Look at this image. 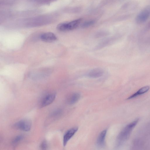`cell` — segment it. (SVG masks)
<instances>
[{
    "mask_svg": "<svg viewBox=\"0 0 150 150\" xmlns=\"http://www.w3.org/2000/svg\"><path fill=\"white\" fill-rule=\"evenodd\" d=\"M79 18L69 23H61L57 25V29L60 31H66L74 30L76 28L82 21Z\"/></svg>",
    "mask_w": 150,
    "mask_h": 150,
    "instance_id": "2",
    "label": "cell"
},
{
    "mask_svg": "<svg viewBox=\"0 0 150 150\" xmlns=\"http://www.w3.org/2000/svg\"><path fill=\"white\" fill-rule=\"evenodd\" d=\"M78 129L77 127H74L68 130L65 134L63 138V144L65 146L69 141L75 134Z\"/></svg>",
    "mask_w": 150,
    "mask_h": 150,
    "instance_id": "6",
    "label": "cell"
},
{
    "mask_svg": "<svg viewBox=\"0 0 150 150\" xmlns=\"http://www.w3.org/2000/svg\"><path fill=\"white\" fill-rule=\"evenodd\" d=\"M40 38L44 41L51 42L56 40L57 37L52 33L47 32L42 34L40 36Z\"/></svg>",
    "mask_w": 150,
    "mask_h": 150,
    "instance_id": "7",
    "label": "cell"
},
{
    "mask_svg": "<svg viewBox=\"0 0 150 150\" xmlns=\"http://www.w3.org/2000/svg\"><path fill=\"white\" fill-rule=\"evenodd\" d=\"M139 121L137 119L126 125L120 132L117 138L116 144L117 146L123 144L129 139L131 133Z\"/></svg>",
    "mask_w": 150,
    "mask_h": 150,
    "instance_id": "1",
    "label": "cell"
},
{
    "mask_svg": "<svg viewBox=\"0 0 150 150\" xmlns=\"http://www.w3.org/2000/svg\"><path fill=\"white\" fill-rule=\"evenodd\" d=\"M56 95L54 93L48 94L45 96L42 99L41 102V107H44L51 104L54 100Z\"/></svg>",
    "mask_w": 150,
    "mask_h": 150,
    "instance_id": "5",
    "label": "cell"
},
{
    "mask_svg": "<svg viewBox=\"0 0 150 150\" xmlns=\"http://www.w3.org/2000/svg\"><path fill=\"white\" fill-rule=\"evenodd\" d=\"M104 74L103 69L96 68L91 70L88 73V76L90 77L96 78L102 76Z\"/></svg>",
    "mask_w": 150,
    "mask_h": 150,
    "instance_id": "8",
    "label": "cell"
},
{
    "mask_svg": "<svg viewBox=\"0 0 150 150\" xmlns=\"http://www.w3.org/2000/svg\"><path fill=\"white\" fill-rule=\"evenodd\" d=\"M150 15V6H147L143 9L138 14L136 18V21L139 23L146 22Z\"/></svg>",
    "mask_w": 150,
    "mask_h": 150,
    "instance_id": "3",
    "label": "cell"
},
{
    "mask_svg": "<svg viewBox=\"0 0 150 150\" xmlns=\"http://www.w3.org/2000/svg\"><path fill=\"white\" fill-rule=\"evenodd\" d=\"M150 87L147 86L141 88L136 92L130 96L127 99H130L135 98L139 95L144 94L147 92L149 90Z\"/></svg>",
    "mask_w": 150,
    "mask_h": 150,
    "instance_id": "10",
    "label": "cell"
},
{
    "mask_svg": "<svg viewBox=\"0 0 150 150\" xmlns=\"http://www.w3.org/2000/svg\"><path fill=\"white\" fill-rule=\"evenodd\" d=\"M23 136L21 135L16 136L12 140V145L14 146L17 145L23 139Z\"/></svg>",
    "mask_w": 150,
    "mask_h": 150,
    "instance_id": "13",
    "label": "cell"
},
{
    "mask_svg": "<svg viewBox=\"0 0 150 150\" xmlns=\"http://www.w3.org/2000/svg\"><path fill=\"white\" fill-rule=\"evenodd\" d=\"M94 21H89L83 23L81 25V27L83 28H88L94 24Z\"/></svg>",
    "mask_w": 150,
    "mask_h": 150,
    "instance_id": "14",
    "label": "cell"
},
{
    "mask_svg": "<svg viewBox=\"0 0 150 150\" xmlns=\"http://www.w3.org/2000/svg\"><path fill=\"white\" fill-rule=\"evenodd\" d=\"M114 38H109L101 42L96 47L97 49H100L106 46L111 44L115 40Z\"/></svg>",
    "mask_w": 150,
    "mask_h": 150,
    "instance_id": "12",
    "label": "cell"
},
{
    "mask_svg": "<svg viewBox=\"0 0 150 150\" xmlns=\"http://www.w3.org/2000/svg\"><path fill=\"white\" fill-rule=\"evenodd\" d=\"M47 142L45 140L43 141L40 146V148L42 149H46L47 147Z\"/></svg>",
    "mask_w": 150,
    "mask_h": 150,
    "instance_id": "16",
    "label": "cell"
},
{
    "mask_svg": "<svg viewBox=\"0 0 150 150\" xmlns=\"http://www.w3.org/2000/svg\"><path fill=\"white\" fill-rule=\"evenodd\" d=\"M62 112L60 110H57L54 111L51 114V115L53 117H57L60 115Z\"/></svg>",
    "mask_w": 150,
    "mask_h": 150,
    "instance_id": "15",
    "label": "cell"
},
{
    "mask_svg": "<svg viewBox=\"0 0 150 150\" xmlns=\"http://www.w3.org/2000/svg\"><path fill=\"white\" fill-rule=\"evenodd\" d=\"M14 127L16 129L25 132H28L31 129V123L28 120H22L15 124Z\"/></svg>",
    "mask_w": 150,
    "mask_h": 150,
    "instance_id": "4",
    "label": "cell"
},
{
    "mask_svg": "<svg viewBox=\"0 0 150 150\" xmlns=\"http://www.w3.org/2000/svg\"><path fill=\"white\" fill-rule=\"evenodd\" d=\"M107 130H104L99 135L96 141L97 145L99 147H102L104 145Z\"/></svg>",
    "mask_w": 150,
    "mask_h": 150,
    "instance_id": "9",
    "label": "cell"
},
{
    "mask_svg": "<svg viewBox=\"0 0 150 150\" xmlns=\"http://www.w3.org/2000/svg\"><path fill=\"white\" fill-rule=\"evenodd\" d=\"M80 98V94L77 93L72 94L68 98V103L70 105L74 104L78 102Z\"/></svg>",
    "mask_w": 150,
    "mask_h": 150,
    "instance_id": "11",
    "label": "cell"
}]
</instances>
